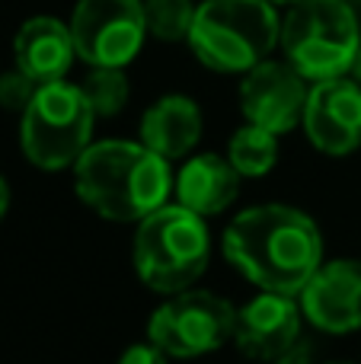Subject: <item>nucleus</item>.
<instances>
[{"instance_id":"f257e3e1","label":"nucleus","mask_w":361,"mask_h":364,"mask_svg":"<svg viewBox=\"0 0 361 364\" xmlns=\"http://www.w3.org/2000/svg\"><path fill=\"white\" fill-rule=\"evenodd\" d=\"M224 256L262 291L298 297L323 265V240L298 208L259 205L230 220Z\"/></svg>"},{"instance_id":"f03ea898","label":"nucleus","mask_w":361,"mask_h":364,"mask_svg":"<svg viewBox=\"0 0 361 364\" xmlns=\"http://www.w3.org/2000/svg\"><path fill=\"white\" fill-rule=\"evenodd\" d=\"M74 188L99 218L141 224L173 192L170 160L134 141H99L74 164Z\"/></svg>"},{"instance_id":"7ed1b4c3","label":"nucleus","mask_w":361,"mask_h":364,"mask_svg":"<svg viewBox=\"0 0 361 364\" xmlns=\"http://www.w3.org/2000/svg\"><path fill=\"white\" fill-rule=\"evenodd\" d=\"M281 38V19L269 0H205L195 6L189 48L217 74H247Z\"/></svg>"},{"instance_id":"20e7f679","label":"nucleus","mask_w":361,"mask_h":364,"mask_svg":"<svg viewBox=\"0 0 361 364\" xmlns=\"http://www.w3.org/2000/svg\"><path fill=\"white\" fill-rule=\"evenodd\" d=\"M208 227L205 218L189 208L163 205L147 214L134 233V269L141 282L157 294H183L208 269Z\"/></svg>"},{"instance_id":"39448f33","label":"nucleus","mask_w":361,"mask_h":364,"mask_svg":"<svg viewBox=\"0 0 361 364\" xmlns=\"http://www.w3.org/2000/svg\"><path fill=\"white\" fill-rule=\"evenodd\" d=\"M285 61L304 80H336L355 68L361 29L345 0H301L281 19Z\"/></svg>"},{"instance_id":"423d86ee","label":"nucleus","mask_w":361,"mask_h":364,"mask_svg":"<svg viewBox=\"0 0 361 364\" xmlns=\"http://www.w3.org/2000/svg\"><path fill=\"white\" fill-rule=\"evenodd\" d=\"M93 106L80 87L68 80L38 87L36 100L23 112L19 144L38 170H64L83 157L93 138Z\"/></svg>"},{"instance_id":"0eeeda50","label":"nucleus","mask_w":361,"mask_h":364,"mask_svg":"<svg viewBox=\"0 0 361 364\" xmlns=\"http://www.w3.org/2000/svg\"><path fill=\"white\" fill-rule=\"evenodd\" d=\"M237 310L211 291H183L153 310L147 339L170 358H198L234 339Z\"/></svg>"},{"instance_id":"6e6552de","label":"nucleus","mask_w":361,"mask_h":364,"mask_svg":"<svg viewBox=\"0 0 361 364\" xmlns=\"http://www.w3.org/2000/svg\"><path fill=\"white\" fill-rule=\"evenodd\" d=\"M68 26L80 61L90 68H125L147 36L144 0H77Z\"/></svg>"},{"instance_id":"1a4fd4ad","label":"nucleus","mask_w":361,"mask_h":364,"mask_svg":"<svg viewBox=\"0 0 361 364\" xmlns=\"http://www.w3.org/2000/svg\"><path fill=\"white\" fill-rule=\"evenodd\" d=\"M307 80L288 61H262L247 70L240 83V109L249 125H259L272 134H285L304 122Z\"/></svg>"},{"instance_id":"9d476101","label":"nucleus","mask_w":361,"mask_h":364,"mask_svg":"<svg viewBox=\"0 0 361 364\" xmlns=\"http://www.w3.org/2000/svg\"><path fill=\"white\" fill-rule=\"evenodd\" d=\"M304 132L317 151L330 157L361 147V83L349 77L313 83L304 109Z\"/></svg>"},{"instance_id":"9b49d317","label":"nucleus","mask_w":361,"mask_h":364,"mask_svg":"<svg viewBox=\"0 0 361 364\" xmlns=\"http://www.w3.org/2000/svg\"><path fill=\"white\" fill-rule=\"evenodd\" d=\"M301 310L323 333H355L361 329V262L336 259L323 262L301 291Z\"/></svg>"},{"instance_id":"f8f14e48","label":"nucleus","mask_w":361,"mask_h":364,"mask_svg":"<svg viewBox=\"0 0 361 364\" xmlns=\"http://www.w3.org/2000/svg\"><path fill=\"white\" fill-rule=\"evenodd\" d=\"M301 339V307L288 294L253 297L243 310H237L234 342L247 358L272 364L291 342Z\"/></svg>"},{"instance_id":"ddd939ff","label":"nucleus","mask_w":361,"mask_h":364,"mask_svg":"<svg viewBox=\"0 0 361 364\" xmlns=\"http://www.w3.org/2000/svg\"><path fill=\"white\" fill-rule=\"evenodd\" d=\"M13 55H16V68L29 74L38 87L64 80L77 58L70 26L55 16L26 19L13 38Z\"/></svg>"},{"instance_id":"4468645a","label":"nucleus","mask_w":361,"mask_h":364,"mask_svg":"<svg viewBox=\"0 0 361 364\" xmlns=\"http://www.w3.org/2000/svg\"><path fill=\"white\" fill-rule=\"evenodd\" d=\"M240 179L243 176L234 170L227 157L198 154L173 179V192H176V201L183 208L202 214V218H211V214H221L237 198Z\"/></svg>"},{"instance_id":"2eb2a0df","label":"nucleus","mask_w":361,"mask_h":364,"mask_svg":"<svg viewBox=\"0 0 361 364\" xmlns=\"http://www.w3.org/2000/svg\"><path fill=\"white\" fill-rule=\"evenodd\" d=\"M202 138V109L189 96H163L141 119V144L163 160H179Z\"/></svg>"},{"instance_id":"dca6fc26","label":"nucleus","mask_w":361,"mask_h":364,"mask_svg":"<svg viewBox=\"0 0 361 364\" xmlns=\"http://www.w3.org/2000/svg\"><path fill=\"white\" fill-rule=\"evenodd\" d=\"M227 160L234 164V170L240 173V176H249V179L266 176L275 166V160H279V134L247 122V125L237 128L234 138H230Z\"/></svg>"},{"instance_id":"f3484780","label":"nucleus","mask_w":361,"mask_h":364,"mask_svg":"<svg viewBox=\"0 0 361 364\" xmlns=\"http://www.w3.org/2000/svg\"><path fill=\"white\" fill-rule=\"evenodd\" d=\"M83 96L90 100V106H93L96 115H102V119H112V115H119L122 109H125L128 102V93H131V87H128V77L122 68H93L87 74V80L80 83Z\"/></svg>"},{"instance_id":"a211bd4d","label":"nucleus","mask_w":361,"mask_h":364,"mask_svg":"<svg viewBox=\"0 0 361 364\" xmlns=\"http://www.w3.org/2000/svg\"><path fill=\"white\" fill-rule=\"evenodd\" d=\"M192 19H195V6L189 0H144L147 36L160 38V42L189 38Z\"/></svg>"},{"instance_id":"6ab92c4d","label":"nucleus","mask_w":361,"mask_h":364,"mask_svg":"<svg viewBox=\"0 0 361 364\" xmlns=\"http://www.w3.org/2000/svg\"><path fill=\"white\" fill-rule=\"evenodd\" d=\"M36 93H38V83L29 74H23L19 68L0 74V106L10 109V112H26L29 102L36 100Z\"/></svg>"},{"instance_id":"aec40b11","label":"nucleus","mask_w":361,"mask_h":364,"mask_svg":"<svg viewBox=\"0 0 361 364\" xmlns=\"http://www.w3.org/2000/svg\"><path fill=\"white\" fill-rule=\"evenodd\" d=\"M166 358H170V355L147 339V342H141V346L125 348V352H122V358H119V364H166Z\"/></svg>"},{"instance_id":"412c9836","label":"nucleus","mask_w":361,"mask_h":364,"mask_svg":"<svg viewBox=\"0 0 361 364\" xmlns=\"http://www.w3.org/2000/svg\"><path fill=\"white\" fill-rule=\"evenodd\" d=\"M313 358V348H311V342H304V339H298V342H291V346L285 348V352L279 355L272 364H311Z\"/></svg>"},{"instance_id":"4be33fe9","label":"nucleus","mask_w":361,"mask_h":364,"mask_svg":"<svg viewBox=\"0 0 361 364\" xmlns=\"http://www.w3.org/2000/svg\"><path fill=\"white\" fill-rule=\"evenodd\" d=\"M6 211H10V186H6V179L0 176V220H4Z\"/></svg>"},{"instance_id":"5701e85b","label":"nucleus","mask_w":361,"mask_h":364,"mask_svg":"<svg viewBox=\"0 0 361 364\" xmlns=\"http://www.w3.org/2000/svg\"><path fill=\"white\" fill-rule=\"evenodd\" d=\"M352 74H355V80L361 83V51H358V58H355V68H352Z\"/></svg>"},{"instance_id":"b1692460","label":"nucleus","mask_w":361,"mask_h":364,"mask_svg":"<svg viewBox=\"0 0 361 364\" xmlns=\"http://www.w3.org/2000/svg\"><path fill=\"white\" fill-rule=\"evenodd\" d=\"M269 4H275V6H294V4H301V0H269Z\"/></svg>"}]
</instances>
